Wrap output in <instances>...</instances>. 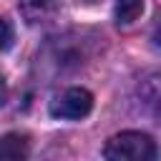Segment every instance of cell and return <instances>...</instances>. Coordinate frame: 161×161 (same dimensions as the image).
<instances>
[{
    "mask_svg": "<svg viewBox=\"0 0 161 161\" xmlns=\"http://www.w3.org/2000/svg\"><path fill=\"white\" fill-rule=\"evenodd\" d=\"M93 111V93L86 88H65L50 101V116L53 118H65V121H78L86 118Z\"/></svg>",
    "mask_w": 161,
    "mask_h": 161,
    "instance_id": "7a4b0ae2",
    "label": "cell"
},
{
    "mask_svg": "<svg viewBox=\"0 0 161 161\" xmlns=\"http://www.w3.org/2000/svg\"><path fill=\"white\" fill-rule=\"evenodd\" d=\"M158 156L156 141L141 131H121L103 146V158L111 161H153Z\"/></svg>",
    "mask_w": 161,
    "mask_h": 161,
    "instance_id": "6da1fadb",
    "label": "cell"
},
{
    "mask_svg": "<svg viewBox=\"0 0 161 161\" xmlns=\"http://www.w3.org/2000/svg\"><path fill=\"white\" fill-rule=\"evenodd\" d=\"M18 10L30 25H40L50 23L58 15L60 0H18Z\"/></svg>",
    "mask_w": 161,
    "mask_h": 161,
    "instance_id": "3957f363",
    "label": "cell"
},
{
    "mask_svg": "<svg viewBox=\"0 0 161 161\" xmlns=\"http://www.w3.org/2000/svg\"><path fill=\"white\" fill-rule=\"evenodd\" d=\"M10 45H13V25L5 18H0V50H8Z\"/></svg>",
    "mask_w": 161,
    "mask_h": 161,
    "instance_id": "52a82bcc",
    "label": "cell"
},
{
    "mask_svg": "<svg viewBox=\"0 0 161 161\" xmlns=\"http://www.w3.org/2000/svg\"><path fill=\"white\" fill-rule=\"evenodd\" d=\"M143 98H146V103L161 116V73L146 78V83H143Z\"/></svg>",
    "mask_w": 161,
    "mask_h": 161,
    "instance_id": "8992f818",
    "label": "cell"
},
{
    "mask_svg": "<svg viewBox=\"0 0 161 161\" xmlns=\"http://www.w3.org/2000/svg\"><path fill=\"white\" fill-rule=\"evenodd\" d=\"M143 13V0H118L116 8H113V15H116V23L118 25H131L141 18Z\"/></svg>",
    "mask_w": 161,
    "mask_h": 161,
    "instance_id": "5b68a950",
    "label": "cell"
},
{
    "mask_svg": "<svg viewBox=\"0 0 161 161\" xmlns=\"http://www.w3.org/2000/svg\"><path fill=\"white\" fill-rule=\"evenodd\" d=\"M30 153V138L25 133H5L0 138V158H10V161H18V158H25Z\"/></svg>",
    "mask_w": 161,
    "mask_h": 161,
    "instance_id": "277c9868",
    "label": "cell"
},
{
    "mask_svg": "<svg viewBox=\"0 0 161 161\" xmlns=\"http://www.w3.org/2000/svg\"><path fill=\"white\" fill-rule=\"evenodd\" d=\"M5 96H8V88H5V78L0 75V106H3V101H5Z\"/></svg>",
    "mask_w": 161,
    "mask_h": 161,
    "instance_id": "ba28073f",
    "label": "cell"
},
{
    "mask_svg": "<svg viewBox=\"0 0 161 161\" xmlns=\"http://www.w3.org/2000/svg\"><path fill=\"white\" fill-rule=\"evenodd\" d=\"M153 40H156V45H161V23H158L156 30H153Z\"/></svg>",
    "mask_w": 161,
    "mask_h": 161,
    "instance_id": "9c48e42d",
    "label": "cell"
}]
</instances>
